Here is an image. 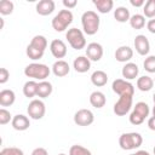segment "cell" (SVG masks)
<instances>
[{"mask_svg":"<svg viewBox=\"0 0 155 155\" xmlns=\"http://www.w3.org/2000/svg\"><path fill=\"white\" fill-rule=\"evenodd\" d=\"M133 57V50L130 46H120L115 51V59L121 63H128V61Z\"/></svg>","mask_w":155,"mask_h":155,"instance_id":"e0dca14e","label":"cell"},{"mask_svg":"<svg viewBox=\"0 0 155 155\" xmlns=\"http://www.w3.org/2000/svg\"><path fill=\"white\" fill-rule=\"evenodd\" d=\"M65 38L69 42V45L74 50H81L86 46V39L84 35V31L78 28H70L65 33Z\"/></svg>","mask_w":155,"mask_h":155,"instance_id":"52a82bcc","label":"cell"},{"mask_svg":"<svg viewBox=\"0 0 155 155\" xmlns=\"http://www.w3.org/2000/svg\"><path fill=\"white\" fill-rule=\"evenodd\" d=\"M73 68L78 73H86L91 68V61L86 56H79L73 62Z\"/></svg>","mask_w":155,"mask_h":155,"instance_id":"ffe728a7","label":"cell"},{"mask_svg":"<svg viewBox=\"0 0 155 155\" xmlns=\"http://www.w3.org/2000/svg\"><path fill=\"white\" fill-rule=\"evenodd\" d=\"M153 101H154V104H155V93H154V96H153Z\"/></svg>","mask_w":155,"mask_h":155,"instance_id":"ee69618b","label":"cell"},{"mask_svg":"<svg viewBox=\"0 0 155 155\" xmlns=\"http://www.w3.org/2000/svg\"><path fill=\"white\" fill-rule=\"evenodd\" d=\"M53 91V87H52V84L48 82V81H40L39 85H38V97L40 98H47Z\"/></svg>","mask_w":155,"mask_h":155,"instance_id":"83f0119b","label":"cell"},{"mask_svg":"<svg viewBox=\"0 0 155 155\" xmlns=\"http://www.w3.org/2000/svg\"><path fill=\"white\" fill-rule=\"evenodd\" d=\"M31 155H48V153H47V150H46L45 148L39 147V148H35V149L31 151Z\"/></svg>","mask_w":155,"mask_h":155,"instance_id":"8d00e7d4","label":"cell"},{"mask_svg":"<svg viewBox=\"0 0 155 155\" xmlns=\"http://www.w3.org/2000/svg\"><path fill=\"white\" fill-rule=\"evenodd\" d=\"M58 155H65V154H63V153H61V154H58Z\"/></svg>","mask_w":155,"mask_h":155,"instance_id":"f6af8a7d","label":"cell"},{"mask_svg":"<svg viewBox=\"0 0 155 155\" xmlns=\"http://www.w3.org/2000/svg\"><path fill=\"white\" fill-rule=\"evenodd\" d=\"M143 13H144V17H148V18L155 17V0L145 1V5L143 6Z\"/></svg>","mask_w":155,"mask_h":155,"instance_id":"f546056e","label":"cell"},{"mask_svg":"<svg viewBox=\"0 0 155 155\" xmlns=\"http://www.w3.org/2000/svg\"><path fill=\"white\" fill-rule=\"evenodd\" d=\"M27 111H28L29 117H31V119H34V120H40V119L44 117V115H45V113H46L45 103H44L41 99H33V101L28 104Z\"/></svg>","mask_w":155,"mask_h":155,"instance_id":"9c48e42d","label":"cell"},{"mask_svg":"<svg viewBox=\"0 0 155 155\" xmlns=\"http://www.w3.org/2000/svg\"><path fill=\"white\" fill-rule=\"evenodd\" d=\"M51 70L46 64L42 63H30L24 68V75L27 78H31L34 80L45 81L48 78Z\"/></svg>","mask_w":155,"mask_h":155,"instance_id":"3957f363","label":"cell"},{"mask_svg":"<svg viewBox=\"0 0 155 155\" xmlns=\"http://www.w3.org/2000/svg\"><path fill=\"white\" fill-rule=\"evenodd\" d=\"M154 82H155V78H154Z\"/></svg>","mask_w":155,"mask_h":155,"instance_id":"7dc6e473","label":"cell"},{"mask_svg":"<svg viewBox=\"0 0 155 155\" xmlns=\"http://www.w3.org/2000/svg\"><path fill=\"white\" fill-rule=\"evenodd\" d=\"M113 91L120 97V96H133L134 94V87L133 85L125 80V79H116L111 84Z\"/></svg>","mask_w":155,"mask_h":155,"instance_id":"ba28073f","label":"cell"},{"mask_svg":"<svg viewBox=\"0 0 155 155\" xmlns=\"http://www.w3.org/2000/svg\"><path fill=\"white\" fill-rule=\"evenodd\" d=\"M134 48L140 56H147L150 51V44L145 35L139 34L134 38Z\"/></svg>","mask_w":155,"mask_h":155,"instance_id":"5bb4252c","label":"cell"},{"mask_svg":"<svg viewBox=\"0 0 155 155\" xmlns=\"http://www.w3.org/2000/svg\"><path fill=\"white\" fill-rule=\"evenodd\" d=\"M54 1L53 0H40L36 4V12L40 16H48L54 11Z\"/></svg>","mask_w":155,"mask_h":155,"instance_id":"2e32d148","label":"cell"},{"mask_svg":"<svg viewBox=\"0 0 155 155\" xmlns=\"http://www.w3.org/2000/svg\"><path fill=\"white\" fill-rule=\"evenodd\" d=\"M147 29H148L150 33L155 34V18H151V19L148 21V23H147Z\"/></svg>","mask_w":155,"mask_h":155,"instance_id":"74e56055","label":"cell"},{"mask_svg":"<svg viewBox=\"0 0 155 155\" xmlns=\"http://www.w3.org/2000/svg\"><path fill=\"white\" fill-rule=\"evenodd\" d=\"M12 115L8 110H6L5 108H1L0 109V125H6L8 124L10 121H12Z\"/></svg>","mask_w":155,"mask_h":155,"instance_id":"e575fe53","label":"cell"},{"mask_svg":"<svg viewBox=\"0 0 155 155\" xmlns=\"http://www.w3.org/2000/svg\"><path fill=\"white\" fill-rule=\"evenodd\" d=\"M130 4L134 7H140L145 5V1L144 0H130Z\"/></svg>","mask_w":155,"mask_h":155,"instance_id":"ab89813d","label":"cell"},{"mask_svg":"<svg viewBox=\"0 0 155 155\" xmlns=\"http://www.w3.org/2000/svg\"><path fill=\"white\" fill-rule=\"evenodd\" d=\"M11 125L16 131H25V130L29 128L30 121H29L28 116H25L23 114H17V115L13 116V119L11 121Z\"/></svg>","mask_w":155,"mask_h":155,"instance_id":"9a60e30c","label":"cell"},{"mask_svg":"<svg viewBox=\"0 0 155 155\" xmlns=\"http://www.w3.org/2000/svg\"><path fill=\"white\" fill-rule=\"evenodd\" d=\"M138 73H139L138 65L136 63H133V62L126 63L122 67V70H121L122 78H125V80H133V79H136L138 76Z\"/></svg>","mask_w":155,"mask_h":155,"instance_id":"d6986e66","label":"cell"},{"mask_svg":"<svg viewBox=\"0 0 155 155\" xmlns=\"http://www.w3.org/2000/svg\"><path fill=\"white\" fill-rule=\"evenodd\" d=\"M143 137L138 132H128L122 133L119 138V145L124 150H133L142 145Z\"/></svg>","mask_w":155,"mask_h":155,"instance_id":"277c9868","label":"cell"},{"mask_svg":"<svg viewBox=\"0 0 155 155\" xmlns=\"http://www.w3.org/2000/svg\"><path fill=\"white\" fill-rule=\"evenodd\" d=\"M149 113H150L149 105L145 102H138V103H136V105L133 107L132 113L128 116L130 117V122L132 125H136V126L140 125L149 116Z\"/></svg>","mask_w":155,"mask_h":155,"instance_id":"8992f818","label":"cell"},{"mask_svg":"<svg viewBox=\"0 0 155 155\" xmlns=\"http://www.w3.org/2000/svg\"><path fill=\"white\" fill-rule=\"evenodd\" d=\"M38 85L39 82H36L35 80H29L24 84L23 86V94L28 98H33L38 94Z\"/></svg>","mask_w":155,"mask_h":155,"instance_id":"4316f807","label":"cell"},{"mask_svg":"<svg viewBox=\"0 0 155 155\" xmlns=\"http://www.w3.org/2000/svg\"><path fill=\"white\" fill-rule=\"evenodd\" d=\"M69 155H92V154L87 148H85L82 145H79V144H75V145L70 147Z\"/></svg>","mask_w":155,"mask_h":155,"instance_id":"1f68e13d","label":"cell"},{"mask_svg":"<svg viewBox=\"0 0 155 155\" xmlns=\"http://www.w3.org/2000/svg\"><path fill=\"white\" fill-rule=\"evenodd\" d=\"M0 155H24V153L17 147H7L0 151Z\"/></svg>","mask_w":155,"mask_h":155,"instance_id":"836d02e7","label":"cell"},{"mask_svg":"<svg viewBox=\"0 0 155 155\" xmlns=\"http://www.w3.org/2000/svg\"><path fill=\"white\" fill-rule=\"evenodd\" d=\"M132 102H133V96H120L117 102L114 104V113L117 116H124L126 115L131 108H132Z\"/></svg>","mask_w":155,"mask_h":155,"instance_id":"30bf717a","label":"cell"},{"mask_svg":"<svg viewBox=\"0 0 155 155\" xmlns=\"http://www.w3.org/2000/svg\"><path fill=\"white\" fill-rule=\"evenodd\" d=\"M154 155H155V147H154Z\"/></svg>","mask_w":155,"mask_h":155,"instance_id":"bcb514c9","label":"cell"},{"mask_svg":"<svg viewBox=\"0 0 155 155\" xmlns=\"http://www.w3.org/2000/svg\"><path fill=\"white\" fill-rule=\"evenodd\" d=\"M128 22H130V25L133 29H142L145 25V17H144V15L136 13V15L131 16V18H130Z\"/></svg>","mask_w":155,"mask_h":155,"instance_id":"f1b7e54d","label":"cell"},{"mask_svg":"<svg viewBox=\"0 0 155 155\" xmlns=\"http://www.w3.org/2000/svg\"><path fill=\"white\" fill-rule=\"evenodd\" d=\"M130 155H150V154L148 151H145V150H138V151H136L133 154H130Z\"/></svg>","mask_w":155,"mask_h":155,"instance_id":"b9f144b4","label":"cell"},{"mask_svg":"<svg viewBox=\"0 0 155 155\" xmlns=\"http://www.w3.org/2000/svg\"><path fill=\"white\" fill-rule=\"evenodd\" d=\"M114 18L120 22V23H125L127 21H130L131 15H130V10L125 6H119L114 10Z\"/></svg>","mask_w":155,"mask_h":155,"instance_id":"d4e9b609","label":"cell"},{"mask_svg":"<svg viewBox=\"0 0 155 155\" xmlns=\"http://www.w3.org/2000/svg\"><path fill=\"white\" fill-rule=\"evenodd\" d=\"M154 87V79L148 75H143L137 80V88L142 92H148Z\"/></svg>","mask_w":155,"mask_h":155,"instance_id":"cb8c5ba5","label":"cell"},{"mask_svg":"<svg viewBox=\"0 0 155 155\" xmlns=\"http://www.w3.org/2000/svg\"><path fill=\"white\" fill-rule=\"evenodd\" d=\"M86 57L90 61L98 62L103 57V47L98 42H90L86 47Z\"/></svg>","mask_w":155,"mask_h":155,"instance_id":"4fadbf2b","label":"cell"},{"mask_svg":"<svg viewBox=\"0 0 155 155\" xmlns=\"http://www.w3.org/2000/svg\"><path fill=\"white\" fill-rule=\"evenodd\" d=\"M90 103L92 107L97 108V109H101L107 103V98L104 96L103 92L101 91H93L91 94H90Z\"/></svg>","mask_w":155,"mask_h":155,"instance_id":"44dd1931","label":"cell"},{"mask_svg":"<svg viewBox=\"0 0 155 155\" xmlns=\"http://www.w3.org/2000/svg\"><path fill=\"white\" fill-rule=\"evenodd\" d=\"M52 71H53V74H54L56 76L63 78V76H65V75L69 74L70 67H69L68 62H65L64 59H58V61H56V62L53 63V65H52Z\"/></svg>","mask_w":155,"mask_h":155,"instance_id":"ac0fdd59","label":"cell"},{"mask_svg":"<svg viewBox=\"0 0 155 155\" xmlns=\"http://www.w3.org/2000/svg\"><path fill=\"white\" fill-rule=\"evenodd\" d=\"M153 116H155V104H154V107H153Z\"/></svg>","mask_w":155,"mask_h":155,"instance_id":"7bdbcfd3","label":"cell"},{"mask_svg":"<svg viewBox=\"0 0 155 155\" xmlns=\"http://www.w3.org/2000/svg\"><path fill=\"white\" fill-rule=\"evenodd\" d=\"M50 51L54 58H57V59L64 58L67 54V45L64 44L63 40L54 39L50 44Z\"/></svg>","mask_w":155,"mask_h":155,"instance_id":"7c38bea8","label":"cell"},{"mask_svg":"<svg viewBox=\"0 0 155 155\" xmlns=\"http://www.w3.org/2000/svg\"><path fill=\"white\" fill-rule=\"evenodd\" d=\"M8 78H10V71L6 68H1L0 69V84L7 82Z\"/></svg>","mask_w":155,"mask_h":155,"instance_id":"d590c367","label":"cell"},{"mask_svg":"<svg viewBox=\"0 0 155 155\" xmlns=\"http://www.w3.org/2000/svg\"><path fill=\"white\" fill-rule=\"evenodd\" d=\"M99 23H101L99 16L97 15V12L92 10L84 12L81 16L82 29H84V33L87 35H94L99 29Z\"/></svg>","mask_w":155,"mask_h":155,"instance_id":"7a4b0ae2","label":"cell"},{"mask_svg":"<svg viewBox=\"0 0 155 155\" xmlns=\"http://www.w3.org/2000/svg\"><path fill=\"white\" fill-rule=\"evenodd\" d=\"M73 12L68 8L65 10H61L53 18H52V28L56 30V31H64L73 22Z\"/></svg>","mask_w":155,"mask_h":155,"instance_id":"5b68a950","label":"cell"},{"mask_svg":"<svg viewBox=\"0 0 155 155\" xmlns=\"http://www.w3.org/2000/svg\"><path fill=\"white\" fill-rule=\"evenodd\" d=\"M94 121V115L90 109H79L74 114V122L78 126H90Z\"/></svg>","mask_w":155,"mask_h":155,"instance_id":"8fae6325","label":"cell"},{"mask_svg":"<svg viewBox=\"0 0 155 155\" xmlns=\"http://www.w3.org/2000/svg\"><path fill=\"white\" fill-rule=\"evenodd\" d=\"M93 5L96 6L97 11L101 13H108L114 7L113 0H93Z\"/></svg>","mask_w":155,"mask_h":155,"instance_id":"484cf974","label":"cell"},{"mask_svg":"<svg viewBox=\"0 0 155 155\" xmlns=\"http://www.w3.org/2000/svg\"><path fill=\"white\" fill-rule=\"evenodd\" d=\"M63 5L69 10V8H73L78 5V1L76 0H63Z\"/></svg>","mask_w":155,"mask_h":155,"instance_id":"f35d334b","label":"cell"},{"mask_svg":"<svg viewBox=\"0 0 155 155\" xmlns=\"http://www.w3.org/2000/svg\"><path fill=\"white\" fill-rule=\"evenodd\" d=\"M16 101V94L12 90H2L0 92V105L1 107H10L15 103Z\"/></svg>","mask_w":155,"mask_h":155,"instance_id":"7402d4cb","label":"cell"},{"mask_svg":"<svg viewBox=\"0 0 155 155\" xmlns=\"http://www.w3.org/2000/svg\"><path fill=\"white\" fill-rule=\"evenodd\" d=\"M46 47H47V39L44 35H35L30 40L29 45L27 46L25 53L30 59L38 61V59L42 58Z\"/></svg>","mask_w":155,"mask_h":155,"instance_id":"6da1fadb","label":"cell"},{"mask_svg":"<svg viewBox=\"0 0 155 155\" xmlns=\"http://www.w3.org/2000/svg\"><path fill=\"white\" fill-rule=\"evenodd\" d=\"M148 127L153 131H155V116H151L149 120H148Z\"/></svg>","mask_w":155,"mask_h":155,"instance_id":"60d3db41","label":"cell"},{"mask_svg":"<svg viewBox=\"0 0 155 155\" xmlns=\"http://www.w3.org/2000/svg\"><path fill=\"white\" fill-rule=\"evenodd\" d=\"M143 67L148 73H155V56H148L143 62Z\"/></svg>","mask_w":155,"mask_h":155,"instance_id":"d6a6232c","label":"cell"},{"mask_svg":"<svg viewBox=\"0 0 155 155\" xmlns=\"http://www.w3.org/2000/svg\"><path fill=\"white\" fill-rule=\"evenodd\" d=\"M91 82L94 86H97V87H102V86L107 85V82H108V75H107V73L103 71V70H96V71H93L92 75H91Z\"/></svg>","mask_w":155,"mask_h":155,"instance_id":"603a6c76","label":"cell"},{"mask_svg":"<svg viewBox=\"0 0 155 155\" xmlns=\"http://www.w3.org/2000/svg\"><path fill=\"white\" fill-rule=\"evenodd\" d=\"M13 2L10 0H1L0 1V13L1 15H11L13 12Z\"/></svg>","mask_w":155,"mask_h":155,"instance_id":"4dcf8cb0","label":"cell"}]
</instances>
